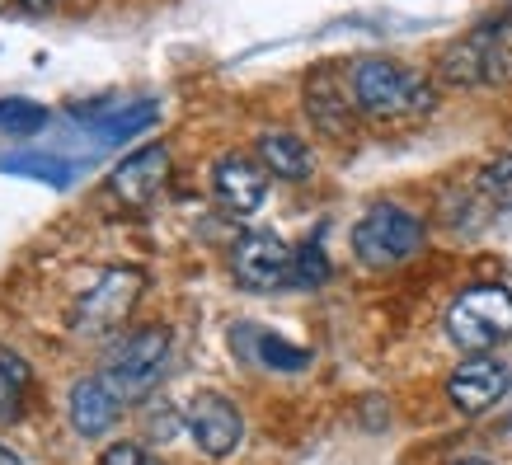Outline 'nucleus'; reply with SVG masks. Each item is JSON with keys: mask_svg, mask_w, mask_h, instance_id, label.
Here are the masks:
<instances>
[{"mask_svg": "<svg viewBox=\"0 0 512 465\" xmlns=\"http://www.w3.org/2000/svg\"><path fill=\"white\" fill-rule=\"evenodd\" d=\"M292 282L296 287H325L329 282V259L315 240L311 245H301V249H292Z\"/></svg>", "mask_w": 512, "mask_h": 465, "instance_id": "19", "label": "nucleus"}, {"mask_svg": "<svg viewBox=\"0 0 512 465\" xmlns=\"http://www.w3.org/2000/svg\"><path fill=\"white\" fill-rule=\"evenodd\" d=\"M437 76L451 90H480V85H512V15L480 19L456 43L442 47Z\"/></svg>", "mask_w": 512, "mask_h": 465, "instance_id": "2", "label": "nucleus"}, {"mask_svg": "<svg viewBox=\"0 0 512 465\" xmlns=\"http://www.w3.org/2000/svg\"><path fill=\"white\" fill-rule=\"evenodd\" d=\"M508 386H512V376L498 357H470V362H461L447 376V400L461 414H484V409H494L508 395Z\"/></svg>", "mask_w": 512, "mask_h": 465, "instance_id": "9", "label": "nucleus"}, {"mask_svg": "<svg viewBox=\"0 0 512 465\" xmlns=\"http://www.w3.org/2000/svg\"><path fill=\"white\" fill-rule=\"evenodd\" d=\"M19 10H29V15H43V10H52V0H15Z\"/></svg>", "mask_w": 512, "mask_h": 465, "instance_id": "22", "label": "nucleus"}, {"mask_svg": "<svg viewBox=\"0 0 512 465\" xmlns=\"http://www.w3.org/2000/svg\"><path fill=\"white\" fill-rule=\"evenodd\" d=\"M66 414H71V428H76L80 437H104V433H113V423L123 414V400H118L99 376H85V381L71 386Z\"/></svg>", "mask_w": 512, "mask_h": 465, "instance_id": "13", "label": "nucleus"}, {"mask_svg": "<svg viewBox=\"0 0 512 465\" xmlns=\"http://www.w3.org/2000/svg\"><path fill=\"white\" fill-rule=\"evenodd\" d=\"M451 465H494V461H480V456H466V461H451Z\"/></svg>", "mask_w": 512, "mask_h": 465, "instance_id": "24", "label": "nucleus"}, {"mask_svg": "<svg viewBox=\"0 0 512 465\" xmlns=\"http://www.w3.org/2000/svg\"><path fill=\"white\" fill-rule=\"evenodd\" d=\"M47 123V113L33 99H0V132L5 137H33Z\"/></svg>", "mask_w": 512, "mask_h": 465, "instance_id": "18", "label": "nucleus"}, {"mask_svg": "<svg viewBox=\"0 0 512 465\" xmlns=\"http://www.w3.org/2000/svg\"><path fill=\"white\" fill-rule=\"evenodd\" d=\"M475 188H480V198L489 202L494 212H512V151L489 160L480 170V179H475Z\"/></svg>", "mask_w": 512, "mask_h": 465, "instance_id": "17", "label": "nucleus"}, {"mask_svg": "<svg viewBox=\"0 0 512 465\" xmlns=\"http://www.w3.org/2000/svg\"><path fill=\"white\" fill-rule=\"evenodd\" d=\"M423 249V221L400 202H376L353 226V254L367 268H400Z\"/></svg>", "mask_w": 512, "mask_h": 465, "instance_id": "5", "label": "nucleus"}, {"mask_svg": "<svg viewBox=\"0 0 512 465\" xmlns=\"http://www.w3.org/2000/svg\"><path fill=\"white\" fill-rule=\"evenodd\" d=\"M165 367H170V334L156 325L132 329V334H123V339L109 348L99 381L127 404V400H141L146 390L156 386L160 376H165Z\"/></svg>", "mask_w": 512, "mask_h": 465, "instance_id": "4", "label": "nucleus"}, {"mask_svg": "<svg viewBox=\"0 0 512 465\" xmlns=\"http://www.w3.org/2000/svg\"><path fill=\"white\" fill-rule=\"evenodd\" d=\"M231 343H235V348H240L245 357H254V362L273 367V372H306V367H311V353H306V348H296V343L278 339V334H268V329L240 325V329L231 334Z\"/></svg>", "mask_w": 512, "mask_h": 465, "instance_id": "15", "label": "nucleus"}, {"mask_svg": "<svg viewBox=\"0 0 512 465\" xmlns=\"http://www.w3.org/2000/svg\"><path fill=\"white\" fill-rule=\"evenodd\" d=\"M259 165H264L268 174H278V179L301 184V179H311L315 174V155L296 132L273 127V132H259Z\"/></svg>", "mask_w": 512, "mask_h": 465, "instance_id": "14", "label": "nucleus"}, {"mask_svg": "<svg viewBox=\"0 0 512 465\" xmlns=\"http://www.w3.org/2000/svg\"><path fill=\"white\" fill-rule=\"evenodd\" d=\"M99 465H156V461H151V451L137 447V442H118V447H109L99 456Z\"/></svg>", "mask_w": 512, "mask_h": 465, "instance_id": "21", "label": "nucleus"}, {"mask_svg": "<svg viewBox=\"0 0 512 465\" xmlns=\"http://www.w3.org/2000/svg\"><path fill=\"white\" fill-rule=\"evenodd\" d=\"M353 85H343L334 71H315L306 80V113L325 137H348L353 132Z\"/></svg>", "mask_w": 512, "mask_h": 465, "instance_id": "12", "label": "nucleus"}, {"mask_svg": "<svg viewBox=\"0 0 512 465\" xmlns=\"http://www.w3.org/2000/svg\"><path fill=\"white\" fill-rule=\"evenodd\" d=\"M165 179H170V151H165V146H141V151H132L127 160H118V170H113L109 184L127 207H146V202L165 188Z\"/></svg>", "mask_w": 512, "mask_h": 465, "instance_id": "11", "label": "nucleus"}, {"mask_svg": "<svg viewBox=\"0 0 512 465\" xmlns=\"http://www.w3.org/2000/svg\"><path fill=\"white\" fill-rule=\"evenodd\" d=\"M212 188H217V198L226 212L235 217H249V212H259L268 198V170L254 160V155H221L217 170H212Z\"/></svg>", "mask_w": 512, "mask_h": 465, "instance_id": "10", "label": "nucleus"}, {"mask_svg": "<svg viewBox=\"0 0 512 465\" xmlns=\"http://www.w3.org/2000/svg\"><path fill=\"white\" fill-rule=\"evenodd\" d=\"M141 287H146L141 268H104L76 301V315H71L76 334H109V329H118L137 306Z\"/></svg>", "mask_w": 512, "mask_h": 465, "instance_id": "6", "label": "nucleus"}, {"mask_svg": "<svg viewBox=\"0 0 512 465\" xmlns=\"http://www.w3.org/2000/svg\"><path fill=\"white\" fill-rule=\"evenodd\" d=\"M156 104L151 99H141V104H127L123 113H113L109 123H99V132H104V141H123V137H132V132H141L146 123H156Z\"/></svg>", "mask_w": 512, "mask_h": 465, "instance_id": "20", "label": "nucleus"}, {"mask_svg": "<svg viewBox=\"0 0 512 465\" xmlns=\"http://www.w3.org/2000/svg\"><path fill=\"white\" fill-rule=\"evenodd\" d=\"M33 390V372L29 362L10 348H0V423H15L24 414V400Z\"/></svg>", "mask_w": 512, "mask_h": 465, "instance_id": "16", "label": "nucleus"}, {"mask_svg": "<svg viewBox=\"0 0 512 465\" xmlns=\"http://www.w3.org/2000/svg\"><path fill=\"white\" fill-rule=\"evenodd\" d=\"M184 428L193 433L202 456H212V461L231 456V451L245 442V419H240V409H235L226 395H217V390L193 395V404H188V414H184Z\"/></svg>", "mask_w": 512, "mask_h": 465, "instance_id": "7", "label": "nucleus"}, {"mask_svg": "<svg viewBox=\"0 0 512 465\" xmlns=\"http://www.w3.org/2000/svg\"><path fill=\"white\" fill-rule=\"evenodd\" d=\"M447 339L461 353H489L503 339H512V292L508 287H466L447 310Z\"/></svg>", "mask_w": 512, "mask_h": 465, "instance_id": "3", "label": "nucleus"}, {"mask_svg": "<svg viewBox=\"0 0 512 465\" xmlns=\"http://www.w3.org/2000/svg\"><path fill=\"white\" fill-rule=\"evenodd\" d=\"M231 268H235V278H240V287L273 292L282 282H292V249L282 245L273 231H249L235 240Z\"/></svg>", "mask_w": 512, "mask_h": 465, "instance_id": "8", "label": "nucleus"}, {"mask_svg": "<svg viewBox=\"0 0 512 465\" xmlns=\"http://www.w3.org/2000/svg\"><path fill=\"white\" fill-rule=\"evenodd\" d=\"M348 85H353L357 113H367L376 123H414L423 113H433L437 104L433 85L419 71L390 62V57H362L353 66Z\"/></svg>", "mask_w": 512, "mask_h": 465, "instance_id": "1", "label": "nucleus"}, {"mask_svg": "<svg viewBox=\"0 0 512 465\" xmlns=\"http://www.w3.org/2000/svg\"><path fill=\"white\" fill-rule=\"evenodd\" d=\"M0 465H19V456L10 447H5V442H0Z\"/></svg>", "mask_w": 512, "mask_h": 465, "instance_id": "23", "label": "nucleus"}]
</instances>
